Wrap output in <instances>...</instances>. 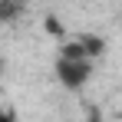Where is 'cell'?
<instances>
[{
    "instance_id": "6da1fadb",
    "label": "cell",
    "mask_w": 122,
    "mask_h": 122,
    "mask_svg": "<svg viewBox=\"0 0 122 122\" xmlns=\"http://www.w3.org/2000/svg\"><path fill=\"white\" fill-rule=\"evenodd\" d=\"M92 66L96 63L86 60V56H63L60 53L56 63H53V73H56L63 89H82L89 82V76H92Z\"/></svg>"
},
{
    "instance_id": "7a4b0ae2",
    "label": "cell",
    "mask_w": 122,
    "mask_h": 122,
    "mask_svg": "<svg viewBox=\"0 0 122 122\" xmlns=\"http://www.w3.org/2000/svg\"><path fill=\"white\" fill-rule=\"evenodd\" d=\"M23 7L20 3H3V7H0V17H13V13H20Z\"/></svg>"
},
{
    "instance_id": "3957f363",
    "label": "cell",
    "mask_w": 122,
    "mask_h": 122,
    "mask_svg": "<svg viewBox=\"0 0 122 122\" xmlns=\"http://www.w3.org/2000/svg\"><path fill=\"white\" fill-rule=\"evenodd\" d=\"M3 66H7V63H3V56H0V73H3Z\"/></svg>"
}]
</instances>
